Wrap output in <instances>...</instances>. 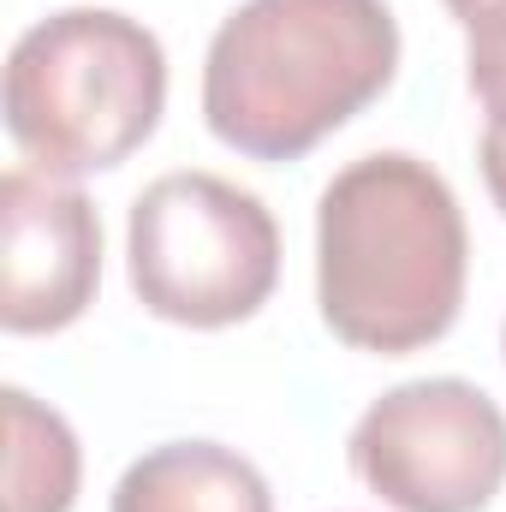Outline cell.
I'll list each match as a JSON object with an SVG mask.
<instances>
[{"instance_id":"6da1fadb","label":"cell","mask_w":506,"mask_h":512,"mask_svg":"<svg viewBox=\"0 0 506 512\" xmlns=\"http://www.w3.org/2000/svg\"><path fill=\"white\" fill-rule=\"evenodd\" d=\"M465 268V209L429 161L376 149L328 179L316 203V304L346 346L376 358L435 346L459 322Z\"/></svg>"},{"instance_id":"7a4b0ae2","label":"cell","mask_w":506,"mask_h":512,"mask_svg":"<svg viewBox=\"0 0 506 512\" xmlns=\"http://www.w3.org/2000/svg\"><path fill=\"white\" fill-rule=\"evenodd\" d=\"M399 72L387 0H245L203 60V120L251 161H298Z\"/></svg>"},{"instance_id":"3957f363","label":"cell","mask_w":506,"mask_h":512,"mask_svg":"<svg viewBox=\"0 0 506 512\" xmlns=\"http://www.w3.org/2000/svg\"><path fill=\"white\" fill-rule=\"evenodd\" d=\"M167 108V54L114 6H66L6 54V131L36 173L84 179L131 161Z\"/></svg>"},{"instance_id":"277c9868","label":"cell","mask_w":506,"mask_h":512,"mask_svg":"<svg viewBox=\"0 0 506 512\" xmlns=\"http://www.w3.org/2000/svg\"><path fill=\"white\" fill-rule=\"evenodd\" d=\"M131 292L179 328H233L280 280V227L268 203L221 173H161L126 221Z\"/></svg>"},{"instance_id":"5b68a950","label":"cell","mask_w":506,"mask_h":512,"mask_svg":"<svg viewBox=\"0 0 506 512\" xmlns=\"http://www.w3.org/2000/svg\"><path fill=\"white\" fill-rule=\"evenodd\" d=\"M346 459L393 512H483L506 483V411L459 376L399 382L352 423Z\"/></svg>"},{"instance_id":"8992f818","label":"cell","mask_w":506,"mask_h":512,"mask_svg":"<svg viewBox=\"0 0 506 512\" xmlns=\"http://www.w3.org/2000/svg\"><path fill=\"white\" fill-rule=\"evenodd\" d=\"M102 286V215L96 203L36 167L0 179V328L60 334Z\"/></svg>"},{"instance_id":"52a82bcc","label":"cell","mask_w":506,"mask_h":512,"mask_svg":"<svg viewBox=\"0 0 506 512\" xmlns=\"http://www.w3.org/2000/svg\"><path fill=\"white\" fill-rule=\"evenodd\" d=\"M108 512H274L268 477L221 441H167L131 459Z\"/></svg>"},{"instance_id":"ba28073f","label":"cell","mask_w":506,"mask_h":512,"mask_svg":"<svg viewBox=\"0 0 506 512\" xmlns=\"http://www.w3.org/2000/svg\"><path fill=\"white\" fill-rule=\"evenodd\" d=\"M6 507L12 512H72L78 501V435L54 405H36L24 387H6Z\"/></svg>"},{"instance_id":"9c48e42d","label":"cell","mask_w":506,"mask_h":512,"mask_svg":"<svg viewBox=\"0 0 506 512\" xmlns=\"http://www.w3.org/2000/svg\"><path fill=\"white\" fill-rule=\"evenodd\" d=\"M465 78H471V96L483 102L489 126L506 131V24L471 36V48H465Z\"/></svg>"},{"instance_id":"30bf717a","label":"cell","mask_w":506,"mask_h":512,"mask_svg":"<svg viewBox=\"0 0 506 512\" xmlns=\"http://www.w3.org/2000/svg\"><path fill=\"white\" fill-rule=\"evenodd\" d=\"M477 161H483V185H489L495 209L506 215V131H501V126L483 131V149H477Z\"/></svg>"},{"instance_id":"8fae6325","label":"cell","mask_w":506,"mask_h":512,"mask_svg":"<svg viewBox=\"0 0 506 512\" xmlns=\"http://www.w3.org/2000/svg\"><path fill=\"white\" fill-rule=\"evenodd\" d=\"M447 12L465 24V36H477V30H501L506 24V0H447Z\"/></svg>"},{"instance_id":"7c38bea8","label":"cell","mask_w":506,"mask_h":512,"mask_svg":"<svg viewBox=\"0 0 506 512\" xmlns=\"http://www.w3.org/2000/svg\"><path fill=\"white\" fill-rule=\"evenodd\" d=\"M501 352H506V328H501Z\"/></svg>"}]
</instances>
